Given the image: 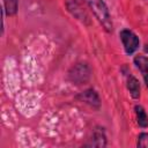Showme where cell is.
Returning a JSON list of instances; mask_svg holds the SVG:
<instances>
[{
  "instance_id": "5",
  "label": "cell",
  "mask_w": 148,
  "mask_h": 148,
  "mask_svg": "<svg viewBox=\"0 0 148 148\" xmlns=\"http://www.w3.org/2000/svg\"><path fill=\"white\" fill-rule=\"evenodd\" d=\"M79 98H81L83 102H86L87 104H89V105H91V106H94V108H98L99 104H101L98 95H97L96 91L92 90V89H88V90L83 91V92L79 96Z\"/></svg>"
},
{
  "instance_id": "7",
  "label": "cell",
  "mask_w": 148,
  "mask_h": 148,
  "mask_svg": "<svg viewBox=\"0 0 148 148\" xmlns=\"http://www.w3.org/2000/svg\"><path fill=\"white\" fill-rule=\"evenodd\" d=\"M127 89L130 90V94L133 98H139V96H140V83L133 75H130L128 79H127Z\"/></svg>"
},
{
  "instance_id": "1",
  "label": "cell",
  "mask_w": 148,
  "mask_h": 148,
  "mask_svg": "<svg viewBox=\"0 0 148 148\" xmlns=\"http://www.w3.org/2000/svg\"><path fill=\"white\" fill-rule=\"evenodd\" d=\"M84 2L90 7L95 17L99 21L106 31H112V21L109 9L103 0H84Z\"/></svg>"
},
{
  "instance_id": "2",
  "label": "cell",
  "mask_w": 148,
  "mask_h": 148,
  "mask_svg": "<svg viewBox=\"0 0 148 148\" xmlns=\"http://www.w3.org/2000/svg\"><path fill=\"white\" fill-rule=\"evenodd\" d=\"M89 77H90V69L87 66V64H77L69 72V79L76 84L86 83L89 80Z\"/></svg>"
},
{
  "instance_id": "9",
  "label": "cell",
  "mask_w": 148,
  "mask_h": 148,
  "mask_svg": "<svg viewBox=\"0 0 148 148\" xmlns=\"http://www.w3.org/2000/svg\"><path fill=\"white\" fill-rule=\"evenodd\" d=\"M3 6L7 15L12 16L15 15L17 12V6H18V0H3Z\"/></svg>"
},
{
  "instance_id": "3",
  "label": "cell",
  "mask_w": 148,
  "mask_h": 148,
  "mask_svg": "<svg viewBox=\"0 0 148 148\" xmlns=\"http://www.w3.org/2000/svg\"><path fill=\"white\" fill-rule=\"evenodd\" d=\"M120 39L123 42V45H124V49L126 51V53L131 54L133 52H135L139 47V38L136 37V35L134 32H132L131 30H127V29H124L120 31Z\"/></svg>"
},
{
  "instance_id": "8",
  "label": "cell",
  "mask_w": 148,
  "mask_h": 148,
  "mask_svg": "<svg viewBox=\"0 0 148 148\" xmlns=\"http://www.w3.org/2000/svg\"><path fill=\"white\" fill-rule=\"evenodd\" d=\"M135 114H136V121L140 127H147L148 126V117L146 114L145 109L141 105L135 106Z\"/></svg>"
},
{
  "instance_id": "6",
  "label": "cell",
  "mask_w": 148,
  "mask_h": 148,
  "mask_svg": "<svg viewBox=\"0 0 148 148\" xmlns=\"http://www.w3.org/2000/svg\"><path fill=\"white\" fill-rule=\"evenodd\" d=\"M134 64L140 69L142 76H143V80L146 82V86L148 87V59L145 56L139 54L134 58Z\"/></svg>"
},
{
  "instance_id": "4",
  "label": "cell",
  "mask_w": 148,
  "mask_h": 148,
  "mask_svg": "<svg viewBox=\"0 0 148 148\" xmlns=\"http://www.w3.org/2000/svg\"><path fill=\"white\" fill-rule=\"evenodd\" d=\"M67 8H68V10H69L76 18H79L80 21L86 22V21L88 20V15H87L86 12L81 8V6H80V3H79L77 1H75V0L68 1V2H67Z\"/></svg>"
},
{
  "instance_id": "11",
  "label": "cell",
  "mask_w": 148,
  "mask_h": 148,
  "mask_svg": "<svg viewBox=\"0 0 148 148\" xmlns=\"http://www.w3.org/2000/svg\"><path fill=\"white\" fill-rule=\"evenodd\" d=\"M138 147H143L148 148V134L147 133H141L138 138Z\"/></svg>"
},
{
  "instance_id": "10",
  "label": "cell",
  "mask_w": 148,
  "mask_h": 148,
  "mask_svg": "<svg viewBox=\"0 0 148 148\" xmlns=\"http://www.w3.org/2000/svg\"><path fill=\"white\" fill-rule=\"evenodd\" d=\"M105 143H106V141H105L104 134L101 133V132H95L94 135H92L91 142L89 145L90 146H96V147H104Z\"/></svg>"
}]
</instances>
